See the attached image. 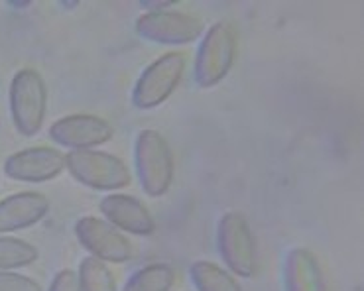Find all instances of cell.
Listing matches in <instances>:
<instances>
[{
  "instance_id": "1",
  "label": "cell",
  "mask_w": 364,
  "mask_h": 291,
  "mask_svg": "<svg viewBox=\"0 0 364 291\" xmlns=\"http://www.w3.org/2000/svg\"><path fill=\"white\" fill-rule=\"evenodd\" d=\"M134 168L148 197H164L173 183V154L158 130L146 128L134 140Z\"/></svg>"
},
{
  "instance_id": "2",
  "label": "cell",
  "mask_w": 364,
  "mask_h": 291,
  "mask_svg": "<svg viewBox=\"0 0 364 291\" xmlns=\"http://www.w3.org/2000/svg\"><path fill=\"white\" fill-rule=\"evenodd\" d=\"M237 57V34L230 24H213L197 45L193 61V79L201 89H209L227 77Z\"/></svg>"
},
{
  "instance_id": "3",
  "label": "cell",
  "mask_w": 364,
  "mask_h": 291,
  "mask_svg": "<svg viewBox=\"0 0 364 291\" xmlns=\"http://www.w3.org/2000/svg\"><path fill=\"white\" fill-rule=\"evenodd\" d=\"M10 114L16 130L26 138L36 136L48 112V87L36 69H20L10 83Z\"/></svg>"
},
{
  "instance_id": "4",
  "label": "cell",
  "mask_w": 364,
  "mask_h": 291,
  "mask_svg": "<svg viewBox=\"0 0 364 291\" xmlns=\"http://www.w3.org/2000/svg\"><path fill=\"white\" fill-rule=\"evenodd\" d=\"M65 170L73 180L95 191H117L130 183V170L117 155L101 150H71Z\"/></svg>"
},
{
  "instance_id": "5",
  "label": "cell",
  "mask_w": 364,
  "mask_h": 291,
  "mask_svg": "<svg viewBox=\"0 0 364 291\" xmlns=\"http://www.w3.org/2000/svg\"><path fill=\"white\" fill-rule=\"evenodd\" d=\"M217 252L230 274L252 278L256 272V242L246 216L237 211L225 213L217 223Z\"/></svg>"
},
{
  "instance_id": "6",
  "label": "cell",
  "mask_w": 364,
  "mask_h": 291,
  "mask_svg": "<svg viewBox=\"0 0 364 291\" xmlns=\"http://www.w3.org/2000/svg\"><path fill=\"white\" fill-rule=\"evenodd\" d=\"M186 55L179 52L164 53L161 57L152 61L140 73L132 89V104L136 109L148 111L166 103L178 89L186 71Z\"/></svg>"
},
{
  "instance_id": "7",
  "label": "cell",
  "mask_w": 364,
  "mask_h": 291,
  "mask_svg": "<svg viewBox=\"0 0 364 291\" xmlns=\"http://www.w3.org/2000/svg\"><path fill=\"white\" fill-rule=\"evenodd\" d=\"M136 34L142 40L164 45H186L205 34L203 22L179 10L144 12L136 18Z\"/></svg>"
},
{
  "instance_id": "8",
  "label": "cell",
  "mask_w": 364,
  "mask_h": 291,
  "mask_svg": "<svg viewBox=\"0 0 364 291\" xmlns=\"http://www.w3.org/2000/svg\"><path fill=\"white\" fill-rule=\"evenodd\" d=\"M75 236L91 256L99 258L102 262L122 264L132 258L130 240L105 219L81 216L75 223Z\"/></svg>"
},
{
  "instance_id": "9",
  "label": "cell",
  "mask_w": 364,
  "mask_h": 291,
  "mask_svg": "<svg viewBox=\"0 0 364 291\" xmlns=\"http://www.w3.org/2000/svg\"><path fill=\"white\" fill-rule=\"evenodd\" d=\"M65 170V155L55 148L34 146L14 152L4 162V173L22 183H46Z\"/></svg>"
},
{
  "instance_id": "10",
  "label": "cell",
  "mask_w": 364,
  "mask_h": 291,
  "mask_svg": "<svg viewBox=\"0 0 364 291\" xmlns=\"http://www.w3.org/2000/svg\"><path fill=\"white\" fill-rule=\"evenodd\" d=\"M50 138L69 150H93L110 142L112 126L95 114H69L51 124Z\"/></svg>"
},
{
  "instance_id": "11",
  "label": "cell",
  "mask_w": 364,
  "mask_h": 291,
  "mask_svg": "<svg viewBox=\"0 0 364 291\" xmlns=\"http://www.w3.org/2000/svg\"><path fill=\"white\" fill-rule=\"evenodd\" d=\"M99 211L119 231L130 232L136 236H148L156 231V219L140 199L124 193H109L101 199Z\"/></svg>"
},
{
  "instance_id": "12",
  "label": "cell",
  "mask_w": 364,
  "mask_h": 291,
  "mask_svg": "<svg viewBox=\"0 0 364 291\" xmlns=\"http://www.w3.org/2000/svg\"><path fill=\"white\" fill-rule=\"evenodd\" d=\"M50 213V199L38 191H20L0 201V234L24 231Z\"/></svg>"
},
{
  "instance_id": "13",
  "label": "cell",
  "mask_w": 364,
  "mask_h": 291,
  "mask_svg": "<svg viewBox=\"0 0 364 291\" xmlns=\"http://www.w3.org/2000/svg\"><path fill=\"white\" fill-rule=\"evenodd\" d=\"M284 287L286 291H325L321 265L311 250H288L284 258Z\"/></svg>"
},
{
  "instance_id": "14",
  "label": "cell",
  "mask_w": 364,
  "mask_h": 291,
  "mask_svg": "<svg viewBox=\"0 0 364 291\" xmlns=\"http://www.w3.org/2000/svg\"><path fill=\"white\" fill-rule=\"evenodd\" d=\"M189 278L197 291H242L235 275L209 260H197L189 265Z\"/></svg>"
},
{
  "instance_id": "15",
  "label": "cell",
  "mask_w": 364,
  "mask_h": 291,
  "mask_svg": "<svg viewBox=\"0 0 364 291\" xmlns=\"http://www.w3.org/2000/svg\"><path fill=\"white\" fill-rule=\"evenodd\" d=\"M173 282L176 272L170 264H148L132 272L122 291H170Z\"/></svg>"
},
{
  "instance_id": "16",
  "label": "cell",
  "mask_w": 364,
  "mask_h": 291,
  "mask_svg": "<svg viewBox=\"0 0 364 291\" xmlns=\"http://www.w3.org/2000/svg\"><path fill=\"white\" fill-rule=\"evenodd\" d=\"M40 258V252L28 240L0 234V270H18L32 265Z\"/></svg>"
},
{
  "instance_id": "17",
  "label": "cell",
  "mask_w": 364,
  "mask_h": 291,
  "mask_svg": "<svg viewBox=\"0 0 364 291\" xmlns=\"http://www.w3.org/2000/svg\"><path fill=\"white\" fill-rule=\"evenodd\" d=\"M77 275H79L81 291H117L114 275L107 262H102L99 258H83Z\"/></svg>"
},
{
  "instance_id": "18",
  "label": "cell",
  "mask_w": 364,
  "mask_h": 291,
  "mask_svg": "<svg viewBox=\"0 0 364 291\" xmlns=\"http://www.w3.org/2000/svg\"><path fill=\"white\" fill-rule=\"evenodd\" d=\"M0 291H42V285L14 270H0Z\"/></svg>"
},
{
  "instance_id": "19",
  "label": "cell",
  "mask_w": 364,
  "mask_h": 291,
  "mask_svg": "<svg viewBox=\"0 0 364 291\" xmlns=\"http://www.w3.org/2000/svg\"><path fill=\"white\" fill-rule=\"evenodd\" d=\"M48 291H81V285H79V275L73 270H60L58 274L53 275L51 280V285Z\"/></svg>"
},
{
  "instance_id": "20",
  "label": "cell",
  "mask_w": 364,
  "mask_h": 291,
  "mask_svg": "<svg viewBox=\"0 0 364 291\" xmlns=\"http://www.w3.org/2000/svg\"><path fill=\"white\" fill-rule=\"evenodd\" d=\"M142 9H146L148 12H161V10H166V9H170V6H173L176 2L173 0H166V2H158V0H140L138 2Z\"/></svg>"
},
{
  "instance_id": "21",
  "label": "cell",
  "mask_w": 364,
  "mask_h": 291,
  "mask_svg": "<svg viewBox=\"0 0 364 291\" xmlns=\"http://www.w3.org/2000/svg\"><path fill=\"white\" fill-rule=\"evenodd\" d=\"M10 6H30L32 2L30 0H26V2H9Z\"/></svg>"
}]
</instances>
